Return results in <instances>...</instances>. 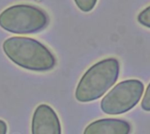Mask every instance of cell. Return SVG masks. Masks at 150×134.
<instances>
[{
  "mask_svg": "<svg viewBox=\"0 0 150 134\" xmlns=\"http://www.w3.org/2000/svg\"><path fill=\"white\" fill-rule=\"evenodd\" d=\"M3 50L13 63L27 70L47 72L56 65L50 49L32 38L11 37L3 43Z\"/></svg>",
  "mask_w": 150,
  "mask_h": 134,
  "instance_id": "6da1fadb",
  "label": "cell"
},
{
  "mask_svg": "<svg viewBox=\"0 0 150 134\" xmlns=\"http://www.w3.org/2000/svg\"><path fill=\"white\" fill-rule=\"evenodd\" d=\"M120 65L117 58H105L89 68L80 79L75 97L80 103L100 98L117 82Z\"/></svg>",
  "mask_w": 150,
  "mask_h": 134,
  "instance_id": "7a4b0ae2",
  "label": "cell"
},
{
  "mask_svg": "<svg viewBox=\"0 0 150 134\" xmlns=\"http://www.w3.org/2000/svg\"><path fill=\"white\" fill-rule=\"evenodd\" d=\"M48 24L47 13L32 4H15L0 13V26L11 33H37L46 29Z\"/></svg>",
  "mask_w": 150,
  "mask_h": 134,
  "instance_id": "3957f363",
  "label": "cell"
},
{
  "mask_svg": "<svg viewBox=\"0 0 150 134\" xmlns=\"http://www.w3.org/2000/svg\"><path fill=\"white\" fill-rule=\"evenodd\" d=\"M144 84L138 79L120 82L102 99L100 107L108 115H120L131 111L140 102Z\"/></svg>",
  "mask_w": 150,
  "mask_h": 134,
  "instance_id": "277c9868",
  "label": "cell"
},
{
  "mask_svg": "<svg viewBox=\"0 0 150 134\" xmlns=\"http://www.w3.org/2000/svg\"><path fill=\"white\" fill-rule=\"evenodd\" d=\"M32 134H62L59 118L51 106L42 104L35 109L32 119Z\"/></svg>",
  "mask_w": 150,
  "mask_h": 134,
  "instance_id": "5b68a950",
  "label": "cell"
},
{
  "mask_svg": "<svg viewBox=\"0 0 150 134\" xmlns=\"http://www.w3.org/2000/svg\"><path fill=\"white\" fill-rule=\"evenodd\" d=\"M130 124L119 118H103L91 123L83 134H130Z\"/></svg>",
  "mask_w": 150,
  "mask_h": 134,
  "instance_id": "8992f818",
  "label": "cell"
},
{
  "mask_svg": "<svg viewBox=\"0 0 150 134\" xmlns=\"http://www.w3.org/2000/svg\"><path fill=\"white\" fill-rule=\"evenodd\" d=\"M74 2L80 11L90 12L96 7L98 0H74Z\"/></svg>",
  "mask_w": 150,
  "mask_h": 134,
  "instance_id": "52a82bcc",
  "label": "cell"
},
{
  "mask_svg": "<svg viewBox=\"0 0 150 134\" xmlns=\"http://www.w3.org/2000/svg\"><path fill=\"white\" fill-rule=\"evenodd\" d=\"M137 21L141 25L150 29V5L144 8L138 14Z\"/></svg>",
  "mask_w": 150,
  "mask_h": 134,
  "instance_id": "ba28073f",
  "label": "cell"
},
{
  "mask_svg": "<svg viewBox=\"0 0 150 134\" xmlns=\"http://www.w3.org/2000/svg\"><path fill=\"white\" fill-rule=\"evenodd\" d=\"M142 108L145 111H150V83L146 89V92L142 102Z\"/></svg>",
  "mask_w": 150,
  "mask_h": 134,
  "instance_id": "9c48e42d",
  "label": "cell"
},
{
  "mask_svg": "<svg viewBox=\"0 0 150 134\" xmlns=\"http://www.w3.org/2000/svg\"><path fill=\"white\" fill-rule=\"evenodd\" d=\"M7 133V125L4 120L0 119V134Z\"/></svg>",
  "mask_w": 150,
  "mask_h": 134,
  "instance_id": "30bf717a",
  "label": "cell"
}]
</instances>
